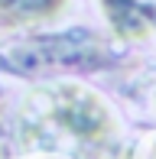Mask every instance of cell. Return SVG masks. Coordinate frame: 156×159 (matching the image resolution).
I'll return each mask as SVG.
<instances>
[{
  "mask_svg": "<svg viewBox=\"0 0 156 159\" xmlns=\"http://www.w3.org/2000/svg\"><path fill=\"white\" fill-rule=\"evenodd\" d=\"M46 120L81 143H104L114 133L108 104L81 84H55L46 91Z\"/></svg>",
  "mask_w": 156,
  "mask_h": 159,
  "instance_id": "6da1fadb",
  "label": "cell"
},
{
  "mask_svg": "<svg viewBox=\"0 0 156 159\" xmlns=\"http://www.w3.org/2000/svg\"><path fill=\"white\" fill-rule=\"evenodd\" d=\"M98 3L111 30H117V36L124 39H143L153 30L156 7H150L146 0H98Z\"/></svg>",
  "mask_w": 156,
  "mask_h": 159,
  "instance_id": "7a4b0ae2",
  "label": "cell"
},
{
  "mask_svg": "<svg viewBox=\"0 0 156 159\" xmlns=\"http://www.w3.org/2000/svg\"><path fill=\"white\" fill-rule=\"evenodd\" d=\"M68 0H0V23L26 26V23H49L65 10Z\"/></svg>",
  "mask_w": 156,
  "mask_h": 159,
  "instance_id": "3957f363",
  "label": "cell"
}]
</instances>
